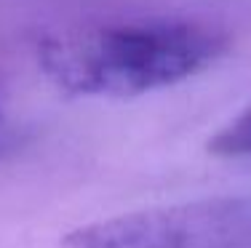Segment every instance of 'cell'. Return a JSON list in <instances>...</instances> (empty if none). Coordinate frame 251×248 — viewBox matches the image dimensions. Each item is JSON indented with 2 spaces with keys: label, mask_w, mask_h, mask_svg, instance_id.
<instances>
[{
  "label": "cell",
  "mask_w": 251,
  "mask_h": 248,
  "mask_svg": "<svg viewBox=\"0 0 251 248\" xmlns=\"http://www.w3.org/2000/svg\"><path fill=\"white\" fill-rule=\"evenodd\" d=\"M11 144H14V141H11L8 136H0V155H5V152L11 150Z\"/></svg>",
  "instance_id": "4"
},
{
  "label": "cell",
  "mask_w": 251,
  "mask_h": 248,
  "mask_svg": "<svg viewBox=\"0 0 251 248\" xmlns=\"http://www.w3.org/2000/svg\"><path fill=\"white\" fill-rule=\"evenodd\" d=\"M208 152L219 158H251V107L238 112L208 139Z\"/></svg>",
  "instance_id": "3"
},
{
  "label": "cell",
  "mask_w": 251,
  "mask_h": 248,
  "mask_svg": "<svg viewBox=\"0 0 251 248\" xmlns=\"http://www.w3.org/2000/svg\"><path fill=\"white\" fill-rule=\"evenodd\" d=\"M227 48L230 35L208 22L150 16L51 35L38 45V64L62 93L126 99L195 78Z\"/></svg>",
  "instance_id": "1"
},
{
  "label": "cell",
  "mask_w": 251,
  "mask_h": 248,
  "mask_svg": "<svg viewBox=\"0 0 251 248\" xmlns=\"http://www.w3.org/2000/svg\"><path fill=\"white\" fill-rule=\"evenodd\" d=\"M62 248H251V195L118 214L73 229Z\"/></svg>",
  "instance_id": "2"
}]
</instances>
